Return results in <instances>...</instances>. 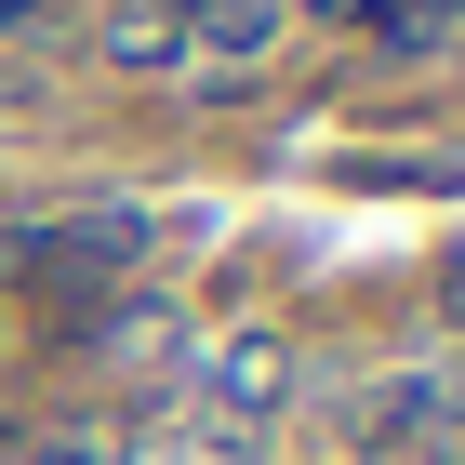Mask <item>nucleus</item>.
Here are the masks:
<instances>
[{"mask_svg": "<svg viewBox=\"0 0 465 465\" xmlns=\"http://www.w3.org/2000/svg\"><path fill=\"white\" fill-rule=\"evenodd\" d=\"M266 27H280V0H186L173 40H213V54H266Z\"/></svg>", "mask_w": 465, "mask_h": 465, "instance_id": "1", "label": "nucleus"}]
</instances>
